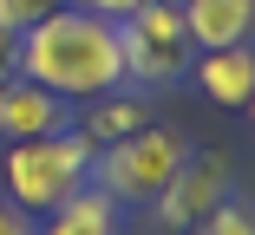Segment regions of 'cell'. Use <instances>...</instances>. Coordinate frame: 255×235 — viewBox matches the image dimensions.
Returning a JSON list of instances; mask_svg holds the SVG:
<instances>
[{"instance_id": "cell-6", "label": "cell", "mask_w": 255, "mask_h": 235, "mask_svg": "<svg viewBox=\"0 0 255 235\" xmlns=\"http://www.w3.org/2000/svg\"><path fill=\"white\" fill-rule=\"evenodd\" d=\"M46 131H72L66 124V98L33 85V78H20V72H7L0 78V137L13 144V137H46Z\"/></svg>"}, {"instance_id": "cell-3", "label": "cell", "mask_w": 255, "mask_h": 235, "mask_svg": "<svg viewBox=\"0 0 255 235\" xmlns=\"http://www.w3.org/2000/svg\"><path fill=\"white\" fill-rule=\"evenodd\" d=\"M92 170V137L85 131H46V137H13L7 144V196L33 216L66 203Z\"/></svg>"}, {"instance_id": "cell-9", "label": "cell", "mask_w": 255, "mask_h": 235, "mask_svg": "<svg viewBox=\"0 0 255 235\" xmlns=\"http://www.w3.org/2000/svg\"><path fill=\"white\" fill-rule=\"evenodd\" d=\"M39 235H118V203L98 190V183H79L66 203L46 209V229Z\"/></svg>"}, {"instance_id": "cell-10", "label": "cell", "mask_w": 255, "mask_h": 235, "mask_svg": "<svg viewBox=\"0 0 255 235\" xmlns=\"http://www.w3.org/2000/svg\"><path fill=\"white\" fill-rule=\"evenodd\" d=\"M137 124H150L144 98H112V91H105V105H98V111L85 118V137H92V151H98V144H112V137L137 131Z\"/></svg>"}, {"instance_id": "cell-4", "label": "cell", "mask_w": 255, "mask_h": 235, "mask_svg": "<svg viewBox=\"0 0 255 235\" xmlns=\"http://www.w3.org/2000/svg\"><path fill=\"white\" fill-rule=\"evenodd\" d=\"M118 53H125V85H144V91H164L190 72V26H183V7L177 0H144L137 13L118 20Z\"/></svg>"}, {"instance_id": "cell-13", "label": "cell", "mask_w": 255, "mask_h": 235, "mask_svg": "<svg viewBox=\"0 0 255 235\" xmlns=\"http://www.w3.org/2000/svg\"><path fill=\"white\" fill-rule=\"evenodd\" d=\"M79 7H85V13H98V20H112V26H118L125 13H137V7H144V0H79Z\"/></svg>"}, {"instance_id": "cell-5", "label": "cell", "mask_w": 255, "mask_h": 235, "mask_svg": "<svg viewBox=\"0 0 255 235\" xmlns=\"http://www.w3.org/2000/svg\"><path fill=\"white\" fill-rule=\"evenodd\" d=\"M223 196H229V163H223L216 151H190V157L177 163V176H170L150 203H157V216H164L170 229H196Z\"/></svg>"}, {"instance_id": "cell-15", "label": "cell", "mask_w": 255, "mask_h": 235, "mask_svg": "<svg viewBox=\"0 0 255 235\" xmlns=\"http://www.w3.org/2000/svg\"><path fill=\"white\" fill-rule=\"evenodd\" d=\"M20 66V33H0V78Z\"/></svg>"}, {"instance_id": "cell-14", "label": "cell", "mask_w": 255, "mask_h": 235, "mask_svg": "<svg viewBox=\"0 0 255 235\" xmlns=\"http://www.w3.org/2000/svg\"><path fill=\"white\" fill-rule=\"evenodd\" d=\"M0 235H39V229H33V216L20 203H0Z\"/></svg>"}, {"instance_id": "cell-11", "label": "cell", "mask_w": 255, "mask_h": 235, "mask_svg": "<svg viewBox=\"0 0 255 235\" xmlns=\"http://www.w3.org/2000/svg\"><path fill=\"white\" fill-rule=\"evenodd\" d=\"M196 229H203V235H255V216H249V203H229V196H223Z\"/></svg>"}, {"instance_id": "cell-2", "label": "cell", "mask_w": 255, "mask_h": 235, "mask_svg": "<svg viewBox=\"0 0 255 235\" xmlns=\"http://www.w3.org/2000/svg\"><path fill=\"white\" fill-rule=\"evenodd\" d=\"M183 157H190V137H183V131L137 124V131H125V137H112V144L92 151L85 183H98L112 203H150V196L177 176Z\"/></svg>"}, {"instance_id": "cell-1", "label": "cell", "mask_w": 255, "mask_h": 235, "mask_svg": "<svg viewBox=\"0 0 255 235\" xmlns=\"http://www.w3.org/2000/svg\"><path fill=\"white\" fill-rule=\"evenodd\" d=\"M20 78L59 91L66 105L79 98H105L125 85V53H118V26L98 20L85 7H53L20 33Z\"/></svg>"}, {"instance_id": "cell-7", "label": "cell", "mask_w": 255, "mask_h": 235, "mask_svg": "<svg viewBox=\"0 0 255 235\" xmlns=\"http://www.w3.org/2000/svg\"><path fill=\"white\" fill-rule=\"evenodd\" d=\"M183 78H196L210 105L242 111V105L255 98V53H249V39H242V46H210V53H196V59H190Z\"/></svg>"}, {"instance_id": "cell-8", "label": "cell", "mask_w": 255, "mask_h": 235, "mask_svg": "<svg viewBox=\"0 0 255 235\" xmlns=\"http://www.w3.org/2000/svg\"><path fill=\"white\" fill-rule=\"evenodd\" d=\"M183 7V26H190V46H242L249 26H255V0H177Z\"/></svg>"}, {"instance_id": "cell-12", "label": "cell", "mask_w": 255, "mask_h": 235, "mask_svg": "<svg viewBox=\"0 0 255 235\" xmlns=\"http://www.w3.org/2000/svg\"><path fill=\"white\" fill-rule=\"evenodd\" d=\"M59 0H0V33H26L33 20H46Z\"/></svg>"}]
</instances>
